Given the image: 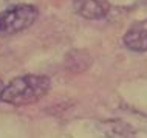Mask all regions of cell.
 <instances>
[{
    "instance_id": "7a4b0ae2",
    "label": "cell",
    "mask_w": 147,
    "mask_h": 138,
    "mask_svg": "<svg viewBox=\"0 0 147 138\" xmlns=\"http://www.w3.org/2000/svg\"><path fill=\"white\" fill-rule=\"evenodd\" d=\"M39 16L37 8L33 5H13L0 13V37L13 36L30 28Z\"/></svg>"
},
{
    "instance_id": "277c9868",
    "label": "cell",
    "mask_w": 147,
    "mask_h": 138,
    "mask_svg": "<svg viewBox=\"0 0 147 138\" xmlns=\"http://www.w3.org/2000/svg\"><path fill=\"white\" fill-rule=\"evenodd\" d=\"M124 45L132 51H147V19L135 22L122 37Z\"/></svg>"
},
{
    "instance_id": "5b68a950",
    "label": "cell",
    "mask_w": 147,
    "mask_h": 138,
    "mask_svg": "<svg viewBox=\"0 0 147 138\" xmlns=\"http://www.w3.org/2000/svg\"><path fill=\"white\" fill-rule=\"evenodd\" d=\"M5 87H6V85L0 81V101H2V93H3V90H5Z\"/></svg>"
},
{
    "instance_id": "3957f363",
    "label": "cell",
    "mask_w": 147,
    "mask_h": 138,
    "mask_svg": "<svg viewBox=\"0 0 147 138\" xmlns=\"http://www.w3.org/2000/svg\"><path fill=\"white\" fill-rule=\"evenodd\" d=\"M73 9L81 17L96 20L109 14L110 5L107 0H73Z\"/></svg>"
},
{
    "instance_id": "6da1fadb",
    "label": "cell",
    "mask_w": 147,
    "mask_h": 138,
    "mask_svg": "<svg viewBox=\"0 0 147 138\" xmlns=\"http://www.w3.org/2000/svg\"><path fill=\"white\" fill-rule=\"evenodd\" d=\"M51 87L48 76L42 74H25L14 78L5 87L2 101L11 106H28L42 99Z\"/></svg>"
}]
</instances>
